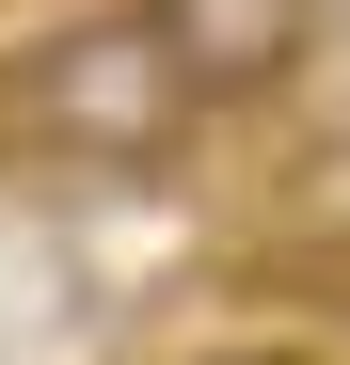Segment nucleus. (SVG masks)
Instances as JSON below:
<instances>
[{
    "mask_svg": "<svg viewBox=\"0 0 350 365\" xmlns=\"http://www.w3.org/2000/svg\"><path fill=\"white\" fill-rule=\"evenodd\" d=\"M191 80H175V48L144 16H64L16 48V96H0V128H16L32 159H80V175H144L191 143Z\"/></svg>",
    "mask_w": 350,
    "mask_h": 365,
    "instance_id": "obj_1",
    "label": "nucleus"
},
{
    "mask_svg": "<svg viewBox=\"0 0 350 365\" xmlns=\"http://www.w3.org/2000/svg\"><path fill=\"white\" fill-rule=\"evenodd\" d=\"M144 32L175 48V80L223 111V96H271V80H303V48H319V0H144Z\"/></svg>",
    "mask_w": 350,
    "mask_h": 365,
    "instance_id": "obj_2",
    "label": "nucleus"
},
{
    "mask_svg": "<svg viewBox=\"0 0 350 365\" xmlns=\"http://www.w3.org/2000/svg\"><path fill=\"white\" fill-rule=\"evenodd\" d=\"M64 16H144V0H32V32H64Z\"/></svg>",
    "mask_w": 350,
    "mask_h": 365,
    "instance_id": "obj_3",
    "label": "nucleus"
}]
</instances>
